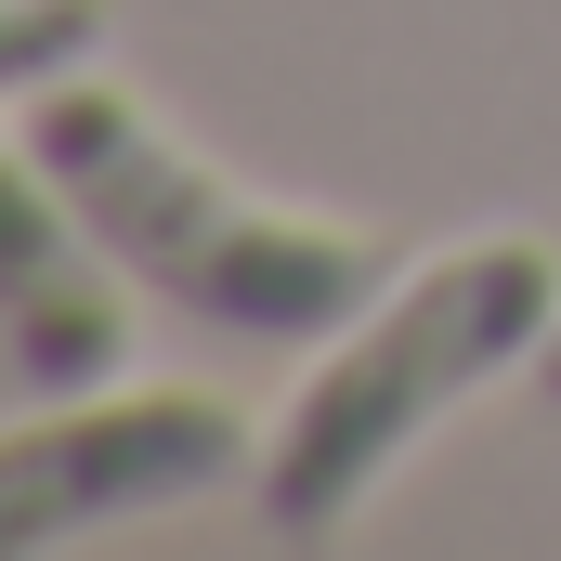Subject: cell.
<instances>
[{
	"instance_id": "obj_1",
	"label": "cell",
	"mask_w": 561,
	"mask_h": 561,
	"mask_svg": "<svg viewBox=\"0 0 561 561\" xmlns=\"http://www.w3.org/2000/svg\"><path fill=\"white\" fill-rule=\"evenodd\" d=\"M13 157H39V170L79 196V222H92L170 313H196L209 340H249V353L340 340L379 287L405 275L392 236H366V222H313V209L236 196L196 144L157 131L105 66H66V79L13 92Z\"/></svg>"
},
{
	"instance_id": "obj_2",
	"label": "cell",
	"mask_w": 561,
	"mask_h": 561,
	"mask_svg": "<svg viewBox=\"0 0 561 561\" xmlns=\"http://www.w3.org/2000/svg\"><path fill=\"white\" fill-rule=\"evenodd\" d=\"M549 327H561V262L536 236H470V249H444V262H405V275L313 353L300 405L275 419L262 470H249L262 536L327 549L483 379L536 366Z\"/></svg>"
},
{
	"instance_id": "obj_3",
	"label": "cell",
	"mask_w": 561,
	"mask_h": 561,
	"mask_svg": "<svg viewBox=\"0 0 561 561\" xmlns=\"http://www.w3.org/2000/svg\"><path fill=\"white\" fill-rule=\"evenodd\" d=\"M275 431H249L222 392H79V405H26L0 444V549H79L105 523L183 510V496H236L262 470Z\"/></svg>"
},
{
	"instance_id": "obj_4",
	"label": "cell",
	"mask_w": 561,
	"mask_h": 561,
	"mask_svg": "<svg viewBox=\"0 0 561 561\" xmlns=\"http://www.w3.org/2000/svg\"><path fill=\"white\" fill-rule=\"evenodd\" d=\"M131 262L79 222V196L13 157V262H0V366L26 405H79L131 366Z\"/></svg>"
},
{
	"instance_id": "obj_5",
	"label": "cell",
	"mask_w": 561,
	"mask_h": 561,
	"mask_svg": "<svg viewBox=\"0 0 561 561\" xmlns=\"http://www.w3.org/2000/svg\"><path fill=\"white\" fill-rule=\"evenodd\" d=\"M79 53H105V0H13V13H0V79H13V92L66 79Z\"/></svg>"
},
{
	"instance_id": "obj_6",
	"label": "cell",
	"mask_w": 561,
	"mask_h": 561,
	"mask_svg": "<svg viewBox=\"0 0 561 561\" xmlns=\"http://www.w3.org/2000/svg\"><path fill=\"white\" fill-rule=\"evenodd\" d=\"M536 392H549V405H561V327H549V353H536Z\"/></svg>"
}]
</instances>
